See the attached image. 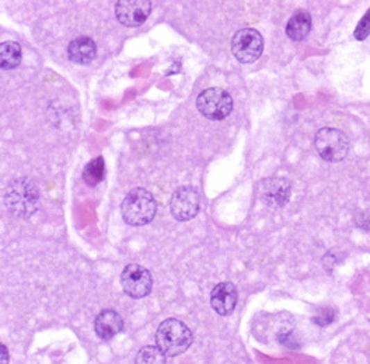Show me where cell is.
I'll list each match as a JSON object with an SVG mask.
<instances>
[{"label":"cell","instance_id":"6da1fadb","mask_svg":"<svg viewBox=\"0 0 370 364\" xmlns=\"http://www.w3.org/2000/svg\"><path fill=\"white\" fill-rule=\"evenodd\" d=\"M40 196V189L33 180L27 177L13 179L5 190V205L13 215L28 218L38 209Z\"/></svg>","mask_w":370,"mask_h":364},{"label":"cell","instance_id":"7a4b0ae2","mask_svg":"<svg viewBox=\"0 0 370 364\" xmlns=\"http://www.w3.org/2000/svg\"><path fill=\"white\" fill-rule=\"evenodd\" d=\"M158 211V203L151 191L146 189H133L122 201L121 214L124 221L132 227L149 224Z\"/></svg>","mask_w":370,"mask_h":364},{"label":"cell","instance_id":"3957f363","mask_svg":"<svg viewBox=\"0 0 370 364\" xmlns=\"http://www.w3.org/2000/svg\"><path fill=\"white\" fill-rule=\"evenodd\" d=\"M194 336L191 329L176 318H169L163 321L156 331L158 347L166 356H180L185 353L192 345Z\"/></svg>","mask_w":370,"mask_h":364},{"label":"cell","instance_id":"277c9868","mask_svg":"<svg viewBox=\"0 0 370 364\" xmlns=\"http://www.w3.org/2000/svg\"><path fill=\"white\" fill-rule=\"evenodd\" d=\"M314 145L319 155L330 164L341 162L349 152V141L346 135L333 127L321 128L316 134Z\"/></svg>","mask_w":370,"mask_h":364},{"label":"cell","instance_id":"5b68a950","mask_svg":"<svg viewBox=\"0 0 370 364\" xmlns=\"http://www.w3.org/2000/svg\"><path fill=\"white\" fill-rule=\"evenodd\" d=\"M199 113L212 121L225 120L233 110L232 96L220 88H210L201 92L196 99Z\"/></svg>","mask_w":370,"mask_h":364},{"label":"cell","instance_id":"8992f818","mask_svg":"<svg viewBox=\"0 0 370 364\" xmlns=\"http://www.w3.org/2000/svg\"><path fill=\"white\" fill-rule=\"evenodd\" d=\"M121 285L124 293L133 300L144 299L153 288L152 273L140 264L131 263L121 273Z\"/></svg>","mask_w":370,"mask_h":364},{"label":"cell","instance_id":"52a82bcc","mask_svg":"<svg viewBox=\"0 0 370 364\" xmlns=\"http://www.w3.org/2000/svg\"><path fill=\"white\" fill-rule=\"evenodd\" d=\"M264 51V38L255 29H242L232 38V52L242 63L255 62Z\"/></svg>","mask_w":370,"mask_h":364},{"label":"cell","instance_id":"ba28073f","mask_svg":"<svg viewBox=\"0 0 370 364\" xmlns=\"http://www.w3.org/2000/svg\"><path fill=\"white\" fill-rule=\"evenodd\" d=\"M199 193L191 187L184 186L177 189L170 200V212L177 221H190L199 212Z\"/></svg>","mask_w":370,"mask_h":364},{"label":"cell","instance_id":"9c48e42d","mask_svg":"<svg viewBox=\"0 0 370 364\" xmlns=\"http://www.w3.org/2000/svg\"><path fill=\"white\" fill-rule=\"evenodd\" d=\"M152 13L149 0H121L115 5V16L125 27H139Z\"/></svg>","mask_w":370,"mask_h":364},{"label":"cell","instance_id":"30bf717a","mask_svg":"<svg viewBox=\"0 0 370 364\" xmlns=\"http://www.w3.org/2000/svg\"><path fill=\"white\" fill-rule=\"evenodd\" d=\"M237 290L233 283L224 281L219 283L210 293V306L221 317L233 314L237 306Z\"/></svg>","mask_w":370,"mask_h":364},{"label":"cell","instance_id":"8fae6325","mask_svg":"<svg viewBox=\"0 0 370 364\" xmlns=\"http://www.w3.org/2000/svg\"><path fill=\"white\" fill-rule=\"evenodd\" d=\"M290 183L282 177H269L261 183L262 200L271 207H283L290 200Z\"/></svg>","mask_w":370,"mask_h":364},{"label":"cell","instance_id":"7c38bea8","mask_svg":"<svg viewBox=\"0 0 370 364\" xmlns=\"http://www.w3.org/2000/svg\"><path fill=\"white\" fill-rule=\"evenodd\" d=\"M122 317L114 310H104L94 319V331L101 340H111L122 331Z\"/></svg>","mask_w":370,"mask_h":364},{"label":"cell","instance_id":"4fadbf2b","mask_svg":"<svg viewBox=\"0 0 370 364\" xmlns=\"http://www.w3.org/2000/svg\"><path fill=\"white\" fill-rule=\"evenodd\" d=\"M97 54V45L90 37H78L69 42L67 56L73 63L87 65Z\"/></svg>","mask_w":370,"mask_h":364},{"label":"cell","instance_id":"5bb4252c","mask_svg":"<svg viewBox=\"0 0 370 364\" xmlns=\"http://www.w3.org/2000/svg\"><path fill=\"white\" fill-rule=\"evenodd\" d=\"M312 30V16L305 12H296L286 24V35L293 41L305 40Z\"/></svg>","mask_w":370,"mask_h":364},{"label":"cell","instance_id":"9a60e30c","mask_svg":"<svg viewBox=\"0 0 370 364\" xmlns=\"http://www.w3.org/2000/svg\"><path fill=\"white\" fill-rule=\"evenodd\" d=\"M22 62V47L16 41H6L0 45V66L3 70H12Z\"/></svg>","mask_w":370,"mask_h":364},{"label":"cell","instance_id":"2e32d148","mask_svg":"<svg viewBox=\"0 0 370 364\" xmlns=\"http://www.w3.org/2000/svg\"><path fill=\"white\" fill-rule=\"evenodd\" d=\"M106 177V162L103 157L90 161L83 169V180L89 186H97Z\"/></svg>","mask_w":370,"mask_h":364},{"label":"cell","instance_id":"e0dca14e","mask_svg":"<svg viewBox=\"0 0 370 364\" xmlns=\"http://www.w3.org/2000/svg\"><path fill=\"white\" fill-rule=\"evenodd\" d=\"M135 364H166V354L158 346H144L137 351Z\"/></svg>","mask_w":370,"mask_h":364},{"label":"cell","instance_id":"ac0fdd59","mask_svg":"<svg viewBox=\"0 0 370 364\" xmlns=\"http://www.w3.org/2000/svg\"><path fill=\"white\" fill-rule=\"evenodd\" d=\"M370 35V9L364 13V16L360 19V22L358 23L353 37L358 41H363Z\"/></svg>","mask_w":370,"mask_h":364},{"label":"cell","instance_id":"d6986e66","mask_svg":"<svg viewBox=\"0 0 370 364\" xmlns=\"http://www.w3.org/2000/svg\"><path fill=\"white\" fill-rule=\"evenodd\" d=\"M335 321V311L331 308H323L313 318V322L319 326H328Z\"/></svg>","mask_w":370,"mask_h":364},{"label":"cell","instance_id":"ffe728a7","mask_svg":"<svg viewBox=\"0 0 370 364\" xmlns=\"http://www.w3.org/2000/svg\"><path fill=\"white\" fill-rule=\"evenodd\" d=\"M0 349H2V361H0V364H9V350L5 345L0 346Z\"/></svg>","mask_w":370,"mask_h":364}]
</instances>
